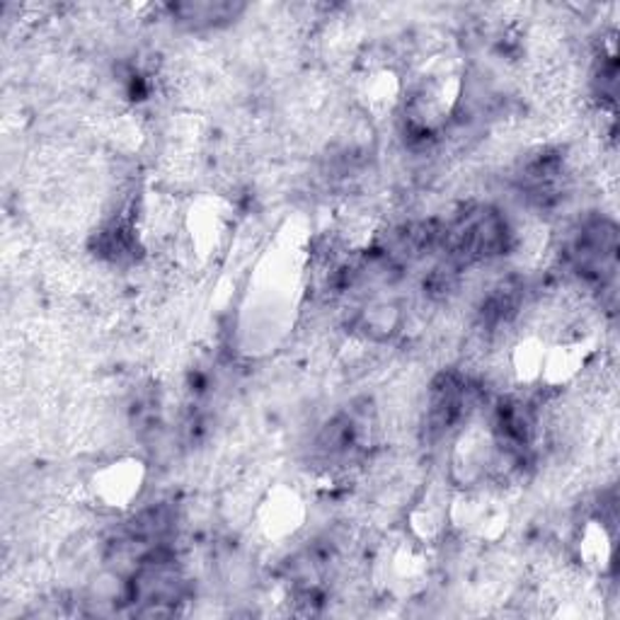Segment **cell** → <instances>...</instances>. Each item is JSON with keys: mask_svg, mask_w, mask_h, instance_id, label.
Returning a JSON list of instances; mask_svg holds the SVG:
<instances>
[{"mask_svg": "<svg viewBox=\"0 0 620 620\" xmlns=\"http://www.w3.org/2000/svg\"><path fill=\"white\" fill-rule=\"evenodd\" d=\"M449 516L446 502L441 497H427L413 509L409 522H413V530L419 540H434L444 530V524H449Z\"/></svg>", "mask_w": 620, "mask_h": 620, "instance_id": "cell-7", "label": "cell"}, {"mask_svg": "<svg viewBox=\"0 0 620 620\" xmlns=\"http://www.w3.org/2000/svg\"><path fill=\"white\" fill-rule=\"evenodd\" d=\"M303 502L294 490L276 487V490L260 506V528L272 540L294 536L303 522Z\"/></svg>", "mask_w": 620, "mask_h": 620, "instance_id": "cell-4", "label": "cell"}, {"mask_svg": "<svg viewBox=\"0 0 620 620\" xmlns=\"http://www.w3.org/2000/svg\"><path fill=\"white\" fill-rule=\"evenodd\" d=\"M546 345L540 339H522L512 351V363H514V373L518 375V381L534 383L540 381L542 375V363H546Z\"/></svg>", "mask_w": 620, "mask_h": 620, "instance_id": "cell-8", "label": "cell"}, {"mask_svg": "<svg viewBox=\"0 0 620 620\" xmlns=\"http://www.w3.org/2000/svg\"><path fill=\"white\" fill-rule=\"evenodd\" d=\"M574 267L584 279L606 284L618 270V233L611 220L594 218L584 224L572 242Z\"/></svg>", "mask_w": 620, "mask_h": 620, "instance_id": "cell-1", "label": "cell"}, {"mask_svg": "<svg viewBox=\"0 0 620 620\" xmlns=\"http://www.w3.org/2000/svg\"><path fill=\"white\" fill-rule=\"evenodd\" d=\"M146 468L136 458H119L99 468L93 478V494L109 509H127L141 494Z\"/></svg>", "mask_w": 620, "mask_h": 620, "instance_id": "cell-3", "label": "cell"}, {"mask_svg": "<svg viewBox=\"0 0 620 620\" xmlns=\"http://www.w3.org/2000/svg\"><path fill=\"white\" fill-rule=\"evenodd\" d=\"M242 10L246 8L238 3H177V5H170L172 17L190 29H212V27L228 25V22L236 20Z\"/></svg>", "mask_w": 620, "mask_h": 620, "instance_id": "cell-5", "label": "cell"}, {"mask_svg": "<svg viewBox=\"0 0 620 620\" xmlns=\"http://www.w3.org/2000/svg\"><path fill=\"white\" fill-rule=\"evenodd\" d=\"M613 536L604 518H594L584 526L580 538V556L592 572H606L613 562Z\"/></svg>", "mask_w": 620, "mask_h": 620, "instance_id": "cell-6", "label": "cell"}, {"mask_svg": "<svg viewBox=\"0 0 620 620\" xmlns=\"http://www.w3.org/2000/svg\"><path fill=\"white\" fill-rule=\"evenodd\" d=\"M397 91H401L397 78L391 71L381 69L367 78V83H363L361 87V97H363V103L369 105V109H373V112H383V109H388L395 103Z\"/></svg>", "mask_w": 620, "mask_h": 620, "instance_id": "cell-10", "label": "cell"}, {"mask_svg": "<svg viewBox=\"0 0 620 620\" xmlns=\"http://www.w3.org/2000/svg\"><path fill=\"white\" fill-rule=\"evenodd\" d=\"M397 323H401V313L393 303H373L361 310L359 315V330H363V335L373 339H385L391 337Z\"/></svg>", "mask_w": 620, "mask_h": 620, "instance_id": "cell-9", "label": "cell"}, {"mask_svg": "<svg viewBox=\"0 0 620 620\" xmlns=\"http://www.w3.org/2000/svg\"><path fill=\"white\" fill-rule=\"evenodd\" d=\"M473 388L456 373L439 375L431 385L429 393V413H427V429L429 434L439 439L446 431L458 427L463 419H468L473 409Z\"/></svg>", "mask_w": 620, "mask_h": 620, "instance_id": "cell-2", "label": "cell"}]
</instances>
